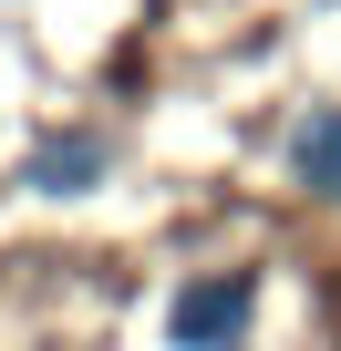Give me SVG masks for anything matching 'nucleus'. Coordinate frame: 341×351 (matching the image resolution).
<instances>
[{
    "label": "nucleus",
    "instance_id": "obj_2",
    "mask_svg": "<svg viewBox=\"0 0 341 351\" xmlns=\"http://www.w3.org/2000/svg\"><path fill=\"white\" fill-rule=\"evenodd\" d=\"M104 165H114V145H104V134H62V145H42V155H32V186H42V197H83Z\"/></svg>",
    "mask_w": 341,
    "mask_h": 351
},
{
    "label": "nucleus",
    "instance_id": "obj_1",
    "mask_svg": "<svg viewBox=\"0 0 341 351\" xmlns=\"http://www.w3.org/2000/svg\"><path fill=\"white\" fill-rule=\"evenodd\" d=\"M248 310H259V279H248V269L187 279V289H176V310H165V341H176V351H228V341L248 330Z\"/></svg>",
    "mask_w": 341,
    "mask_h": 351
},
{
    "label": "nucleus",
    "instance_id": "obj_3",
    "mask_svg": "<svg viewBox=\"0 0 341 351\" xmlns=\"http://www.w3.org/2000/svg\"><path fill=\"white\" fill-rule=\"evenodd\" d=\"M290 165H300V186H310V197H341V104L300 124V145H290Z\"/></svg>",
    "mask_w": 341,
    "mask_h": 351
}]
</instances>
